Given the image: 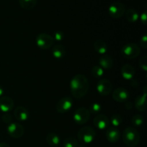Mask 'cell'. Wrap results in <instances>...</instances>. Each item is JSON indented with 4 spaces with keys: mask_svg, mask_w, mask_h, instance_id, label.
<instances>
[{
    "mask_svg": "<svg viewBox=\"0 0 147 147\" xmlns=\"http://www.w3.org/2000/svg\"><path fill=\"white\" fill-rule=\"evenodd\" d=\"M70 88L75 98L80 99L84 97L89 90V82L86 76L77 74L70 80Z\"/></svg>",
    "mask_w": 147,
    "mask_h": 147,
    "instance_id": "obj_1",
    "label": "cell"
},
{
    "mask_svg": "<svg viewBox=\"0 0 147 147\" xmlns=\"http://www.w3.org/2000/svg\"><path fill=\"white\" fill-rule=\"evenodd\" d=\"M123 142L129 147H136L140 142V134L135 128L127 127L123 131Z\"/></svg>",
    "mask_w": 147,
    "mask_h": 147,
    "instance_id": "obj_2",
    "label": "cell"
},
{
    "mask_svg": "<svg viewBox=\"0 0 147 147\" xmlns=\"http://www.w3.org/2000/svg\"><path fill=\"white\" fill-rule=\"evenodd\" d=\"M96 136V132L90 126H83L78 132V140L83 144H90L94 141Z\"/></svg>",
    "mask_w": 147,
    "mask_h": 147,
    "instance_id": "obj_3",
    "label": "cell"
},
{
    "mask_svg": "<svg viewBox=\"0 0 147 147\" xmlns=\"http://www.w3.org/2000/svg\"><path fill=\"white\" fill-rule=\"evenodd\" d=\"M140 47L136 43H127L123 46L121 50V55L128 60H133L140 55Z\"/></svg>",
    "mask_w": 147,
    "mask_h": 147,
    "instance_id": "obj_4",
    "label": "cell"
},
{
    "mask_svg": "<svg viewBox=\"0 0 147 147\" xmlns=\"http://www.w3.org/2000/svg\"><path fill=\"white\" fill-rule=\"evenodd\" d=\"M126 11V6L121 1H114L109 6L108 12L111 17L119 19L123 17Z\"/></svg>",
    "mask_w": 147,
    "mask_h": 147,
    "instance_id": "obj_5",
    "label": "cell"
},
{
    "mask_svg": "<svg viewBox=\"0 0 147 147\" xmlns=\"http://www.w3.org/2000/svg\"><path fill=\"white\" fill-rule=\"evenodd\" d=\"M54 39L47 33H40L36 37V44L42 50H48L54 45Z\"/></svg>",
    "mask_w": 147,
    "mask_h": 147,
    "instance_id": "obj_6",
    "label": "cell"
},
{
    "mask_svg": "<svg viewBox=\"0 0 147 147\" xmlns=\"http://www.w3.org/2000/svg\"><path fill=\"white\" fill-rule=\"evenodd\" d=\"M90 117V113L86 108L81 107L78 109L73 114V120L77 124L83 125L88 121Z\"/></svg>",
    "mask_w": 147,
    "mask_h": 147,
    "instance_id": "obj_7",
    "label": "cell"
},
{
    "mask_svg": "<svg viewBox=\"0 0 147 147\" xmlns=\"http://www.w3.org/2000/svg\"><path fill=\"white\" fill-rule=\"evenodd\" d=\"M73 106V100L70 97H63L56 103L55 109L59 113H65L69 111Z\"/></svg>",
    "mask_w": 147,
    "mask_h": 147,
    "instance_id": "obj_8",
    "label": "cell"
},
{
    "mask_svg": "<svg viewBox=\"0 0 147 147\" xmlns=\"http://www.w3.org/2000/svg\"><path fill=\"white\" fill-rule=\"evenodd\" d=\"M98 93L103 96H109L113 90V86L111 81L108 79L103 78L99 80L96 86Z\"/></svg>",
    "mask_w": 147,
    "mask_h": 147,
    "instance_id": "obj_9",
    "label": "cell"
},
{
    "mask_svg": "<svg viewBox=\"0 0 147 147\" xmlns=\"http://www.w3.org/2000/svg\"><path fill=\"white\" fill-rule=\"evenodd\" d=\"M7 133L11 138L20 139L24 135V129L20 123L11 122L7 126Z\"/></svg>",
    "mask_w": 147,
    "mask_h": 147,
    "instance_id": "obj_10",
    "label": "cell"
},
{
    "mask_svg": "<svg viewBox=\"0 0 147 147\" xmlns=\"http://www.w3.org/2000/svg\"><path fill=\"white\" fill-rule=\"evenodd\" d=\"M129 96H130V94L129 91L123 88H119L115 89L112 95L113 100L119 103H124L127 101Z\"/></svg>",
    "mask_w": 147,
    "mask_h": 147,
    "instance_id": "obj_11",
    "label": "cell"
},
{
    "mask_svg": "<svg viewBox=\"0 0 147 147\" xmlns=\"http://www.w3.org/2000/svg\"><path fill=\"white\" fill-rule=\"evenodd\" d=\"M93 124L100 130L107 129L110 125V120L107 116L104 114H98L93 119Z\"/></svg>",
    "mask_w": 147,
    "mask_h": 147,
    "instance_id": "obj_12",
    "label": "cell"
},
{
    "mask_svg": "<svg viewBox=\"0 0 147 147\" xmlns=\"http://www.w3.org/2000/svg\"><path fill=\"white\" fill-rule=\"evenodd\" d=\"M14 100L8 96L0 98V110L4 113H8L14 109Z\"/></svg>",
    "mask_w": 147,
    "mask_h": 147,
    "instance_id": "obj_13",
    "label": "cell"
},
{
    "mask_svg": "<svg viewBox=\"0 0 147 147\" xmlns=\"http://www.w3.org/2000/svg\"><path fill=\"white\" fill-rule=\"evenodd\" d=\"M121 73L123 78H124L126 80H131L134 78L135 74H136V70L131 65L126 64L122 66Z\"/></svg>",
    "mask_w": 147,
    "mask_h": 147,
    "instance_id": "obj_14",
    "label": "cell"
},
{
    "mask_svg": "<svg viewBox=\"0 0 147 147\" xmlns=\"http://www.w3.org/2000/svg\"><path fill=\"white\" fill-rule=\"evenodd\" d=\"M106 136L107 140L111 143H116L121 137V134L119 129L116 127L108 128L106 132Z\"/></svg>",
    "mask_w": 147,
    "mask_h": 147,
    "instance_id": "obj_15",
    "label": "cell"
},
{
    "mask_svg": "<svg viewBox=\"0 0 147 147\" xmlns=\"http://www.w3.org/2000/svg\"><path fill=\"white\" fill-rule=\"evenodd\" d=\"M14 117L20 121H25L28 119L30 113L28 110L22 106H18L14 111Z\"/></svg>",
    "mask_w": 147,
    "mask_h": 147,
    "instance_id": "obj_16",
    "label": "cell"
},
{
    "mask_svg": "<svg viewBox=\"0 0 147 147\" xmlns=\"http://www.w3.org/2000/svg\"><path fill=\"white\" fill-rule=\"evenodd\" d=\"M99 65H100V67H101L103 69L111 70L113 67L114 61L110 55H103L99 59Z\"/></svg>",
    "mask_w": 147,
    "mask_h": 147,
    "instance_id": "obj_17",
    "label": "cell"
},
{
    "mask_svg": "<svg viewBox=\"0 0 147 147\" xmlns=\"http://www.w3.org/2000/svg\"><path fill=\"white\" fill-rule=\"evenodd\" d=\"M134 106L136 110L140 112H144L146 110V93H144V95L136 97Z\"/></svg>",
    "mask_w": 147,
    "mask_h": 147,
    "instance_id": "obj_18",
    "label": "cell"
},
{
    "mask_svg": "<svg viewBox=\"0 0 147 147\" xmlns=\"http://www.w3.org/2000/svg\"><path fill=\"white\" fill-rule=\"evenodd\" d=\"M94 50L100 55H105L108 50V45L104 41L101 40H97L93 43Z\"/></svg>",
    "mask_w": 147,
    "mask_h": 147,
    "instance_id": "obj_19",
    "label": "cell"
},
{
    "mask_svg": "<svg viewBox=\"0 0 147 147\" xmlns=\"http://www.w3.org/2000/svg\"><path fill=\"white\" fill-rule=\"evenodd\" d=\"M52 53H53L54 57L57 59H61L65 55V48L64 47V46L60 44L55 45L53 47Z\"/></svg>",
    "mask_w": 147,
    "mask_h": 147,
    "instance_id": "obj_20",
    "label": "cell"
},
{
    "mask_svg": "<svg viewBox=\"0 0 147 147\" xmlns=\"http://www.w3.org/2000/svg\"><path fill=\"white\" fill-rule=\"evenodd\" d=\"M46 142L50 146L56 147L60 144V138L55 133H50L46 136Z\"/></svg>",
    "mask_w": 147,
    "mask_h": 147,
    "instance_id": "obj_21",
    "label": "cell"
},
{
    "mask_svg": "<svg viewBox=\"0 0 147 147\" xmlns=\"http://www.w3.org/2000/svg\"><path fill=\"white\" fill-rule=\"evenodd\" d=\"M125 15H126V20L131 23L136 22L139 18V13L137 12L136 9L133 8H130L126 10V12H125Z\"/></svg>",
    "mask_w": 147,
    "mask_h": 147,
    "instance_id": "obj_22",
    "label": "cell"
},
{
    "mask_svg": "<svg viewBox=\"0 0 147 147\" xmlns=\"http://www.w3.org/2000/svg\"><path fill=\"white\" fill-rule=\"evenodd\" d=\"M37 0H19L20 7L26 10H30L36 7Z\"/></svg>",
    "mask_w": 147,
    "mask_h": 147,
    "instance_id": "obj_23",
    "label": "cell"
},
{
    "mask_svg": "<svg viewBox=\"0 0 147 147\" xmlns=\"http://www.w3.org/2000/svg\"><path fill=\"white\" fill-rule=\"evenodd\" d=\"M110 120V123H111L112 125L113 126V127H118V126H120L121 124L122 121H123V119H122L121 116L119 114H113V116L111 117Z\"/></svg>",
    "mask_w": 147,
    "mask_h": 147,
    "instance_id": "obj_24",
    "label": "cell"
},
{
    "mask_svg": "<svg viewBox=\"0 0 147 147\" xmlns=\"http://www.w3.org/2000/svg\"><path fill=\"white\" fill-rule=\"evenodd\" d=\"M144 117L140 114H136L132 117L131 123L136 127H140L144 123Z\"/></svg>",
    "mask_w": 147,
    "mask_h": 147,
    "instance_id": "obj_25",
    "label": "cell"
},
{
    "mask_svg": "<svg viewBox=\"0 0 147 147\" xmlns=\"http://www.w3.org/2000/svg\"><path fill=\"white\" fill-rule=\"evenodd\" d=\"M78 142L75 138L67 137L63 141V147H78Z\"/></svg>",
    "mask_w": 147,
    "mask_h": 147,
    "instance_id": "obj_26",
    "label": "cell"
},
{
    "mask_svg": "<svg viewBox=\"0 0 147 147\" xmlns=\"http://www.w3.org/2000/svg\"><path fill=\"white\" fill-rule=\"evenodd\" d=\"M104 73V70L101 67L98 65L93 66L91 69V74L96 78H99L102 77Z\"/></svg>",
    "mask_w": 147,
    "mask_h": 147,
    "instance_id": "obj_27",
    "label": "cell"
},
{
    "mask_svg": "<svg viewBox=\"0 0 147 147\" xmlns=\"http://www.w3.org/2000/svg\"><path fill=\"white\" fill-rule=\"evenodd\" d=\"M102 110V106L98 103H93L90 105L89 111L93 114H99Z\"/></svg>",
    "mask_w": 147,
    "mask_h": 147,
    "instance_id": "obj_28",
    "label": "cell"
},
{
    "mask_svg": "<svg viewBox=\"0 0 147 147\" xmlns=\"http://www.w3.org/2000/svg\"><path fill=\"white\" fill-rule=\"evenodd\" d=\"M139 66L144 71H147V57L146 55L143 56L139 60Z\"/></svg>",
    "mask_w": 147,
    "mask_h": 147,
    "instance_id": "obj_29",
    "label": "cell"
},
{
    "mask_svg": "<svg viewBox=\"0 0 147 147\" xmlns=\"http://www.w3.org/2000/svg\"><path fill=\"white\" fill-rule=\"evenodd\" d=\"M64 36L65 35L63 32L58 30V31L55 32L53 37L54 39V40H56V41H62L63 40V38H64Z\"/></svg>",
    "mask_w": 147,
    "mask_h": 147,
    "instance_id": "obj_30",
    "label": "cell"
},
{
    "mask_svg": "<svg viewBox=\"0 0 147 147\" xmlns=\"http://www.w3.org/2000/svg\"><path fill=\"white\" fill-rule=\"evenodd\" d=\"M1 119H2V121L5 123H7V124H9V123H11L12 121V117H11V115L8 113H4V114L1 116Z\"/></svg>",
    "mask_w": 147,
    "mask_h": 147,
    "instance_id": "obj_31",
    "label": "cell"
},
{
    "mask_svg": "<svg viewBox=\"0 0 147 147\" xmlns=\"http://www.w3.org/2000/svg\"><path fill=\"white\" fill-rule=\"evenodd\" d=\"M140 45L144 50H146L147 48V36L146 34H144L142 37V38H141Z\"/></svg>",
    "mask_w": 147,
    "mask_h": 147,
    "instance_id": "obj_32",
    "label": "cell"
},
{
    "mask_svg": "<svg viewBox=\"0 0 147 147\" xmlns=\"http://www.w3.org/2000/svg\"><path fill=\"white\" fill-rule=\"evenodd\" d=\"M140 20L142 21V23L144 25H146L147 24V14L146 11H144V12L142 13L140 16Z\"/></svg>",
    "mask_w": 147,
    "mask_h": 147,
    "instance_id": "obj_33",
    "label": "cell"
},
{
    "mask_svg": "<svg viewBox=\"0 0 147 147\" xmlns=\"http://www.w3.org/2000/svg\"><path fill=\"white\" fill-rule=\"evenodd\" d=\"M124 106L126 108V110H131L134 107V105L132 103L131 101H126L124 102Z\"/></svg>",
    "mask_w": 147,
    "mask_h": 147,
    "instance_id": "obj_34",
    "label": "cell"
},
{
    "mask_svg": "<svg viewBox=\"0 0 147 147\" xmlns=\"http://www.w3.org/2000/svg\"><path fill=\"white\" fill-rule=\"evenodd\" d=\"M130 84H131V86L134 88L138 87V86H139V83H138L137 80H135V79H134V78L131 79V80H130Z\"/></svg>",
    "mask_w": 147,
    "mask_h": 147,
    "instance_id": "obj_35",
    "label": "cell"
},
{
    "mask_svg": "<svg viewBox=\"0 0 147 147\" xmlns=\"http://www.w3.org/2000/svg\"><path fill=\"white\" fill-rule=\"evenodd\" d=\"M0 147H10L9 145L5 142H1L0 143Z\"/></svg>",
    "mask_w": 147,
    "mask_h": 147,
    "instance_id": "obj_36",
    "label": "cell"
},
{
    "mask_svg": "<svg viewBox=\"0 0 147 147\" xmlns=\"http://www.w3.org/2000/svg\"><path fill=\"white\" fill-rule=\"evenodd\" d=\"M4 88H2V86L0 85V98L1 97V96H3V95H4Z\"/></svg>",
    "mask_w": 147,
    "mask_h": 147,
    "instance_id": "obj_37",
    "label": "cell"
},
{
    "mask_svg": "<svg viewBox=\"0 0 147 147\" xmlns=\"http://www.w3.org/2000/svg\"><path fill=\"white\" fill-rule=\"evenodd\" d=\"M78 147H87V146H86V144H81L80 145H78Z\"/></svg>",
    "mask_w": 147,
    "mask_h": 147,
    "instance_id": "obj_38",
    "label": "cell"
}]
</instances>
